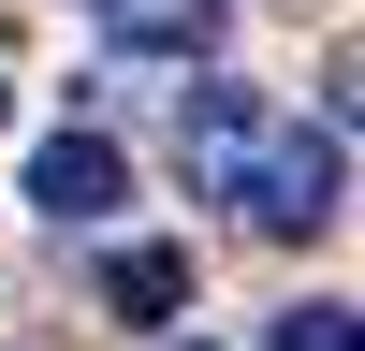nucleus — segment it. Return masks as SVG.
I'll return each instance as SVG.
<instances>
[{
  "instance_id": "8",
  "label": "nucleus",
  "mask_w": 365,
  "mask_h": 351,
  "mask_svg": "<svg viewBox=\"0 0 365 351\" xmlns=\"http://www.w3.org/2000/svg\"><path fill=\"white\" fill-rule=\"evenodd\" d=\"M175 351H205V337H175Z\"/></svg>"
},
{
  "instance_id": "2",
  "label": "nucleus",
  "mask_w": 365,
  "mask_h": 351,
  "mask_svg": "<svg viewBox=\"0 0 365 351\" xmlns=\"http://www.w3.org/2000/svg\"><path fill=\"white\" fill-rule=\"evenodd\" d=\"M117 190H132V161H117L103 132H44L29 146V205H44V220H117Z\"/></svg>"
},
{
  "instance_id": "3",
  "label": "nucleus",
  "mask_w": 365,
  "mask_h": 351,
  "mask_svg": "<svg viewBox=\"0 0 365 351\" xmlns=\"http://www.w3.org/2000/svg\"><path fill=\"white\" fill-rule=\"evenodd\" d=\"M117 58H220V0H88Z\"/></svg>"
},
{
  "instance_id": "1",
  "label": "nucleus",
  "mask_w": 365,
  "mask_h": 351,
  "mask_svg": "<svg viewBox=\"0 0 365 351\" xmlns=\"http://www.w3.org/2000/svg\"><path fill=\"white\" fill-rule=\"evenodd\" d=\"M336 190H351V161H336V132H307V117H249V146H234V176H220V205H249L263 234H322Z\"/></svg>"
},
{
  "instance_id": "4",
  "label": "nucleus",
  "mask_w": 365,
  "mask_h": 351,
  "mask_svg": "<svg viewBox=\"0 0 365 351\" xmlns=\"http://www.w3.org/2000/svg\"><path fill=\"white\" fill-rule=\"evenodd\" d=\"M103 307L117 322H175L190 307V249H175V234H132V249L103 263Z\"/></svg>"
},
{
  "instance_id": "7",
  "label": "nucleus",
  "mask_w": 365,
  "mask_h": 351,
  "mask_svg": "<svg viewBox=\"0 0 365 351\" xmlns=\"http://www.w3.org/2000/svg\"><path fill=\"white\" fill-rule=\"evenodd\" d=\"M0 117H15V88H0Z\"/></svg>"
},
{
  "instance_id": "5",
  "label": "nucleus",
  "mask_w": 365,
  "mask_h": 351,
  "mask_svg": "<svg viewBox=\"0 0 365 351\" xmlns=\"http://www.w3.org/2000/svg\"><path fill=\"white\" fill-rule=\"evenodd\" d=\"M249 117H263L249 88H190V117H175V161L220 190V176H234V146H249Z\"/></svg>"
},
{
  "instance_id": "6",
  "label": "nucleus",
  "mask_w": 365,
  "mask_h": 351,
  "mask_svg": "<svg viewBox=\"0 0 365 351\" xmlns=\"http://www.w3.org/2000/svg\"><path fill=\"white\" fill-rule=\"evenodd\" d=\"M263 351H351V307H278V337Z\"/></svg>"
}]
</instances>
